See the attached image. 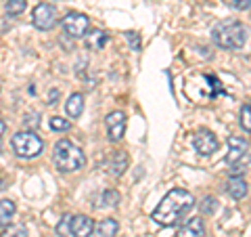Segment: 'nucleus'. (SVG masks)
Listing matches in <instances>:
<instances>
[{
	"label": "nucleus",
	"instance_id": "nucleus-1",
	"mask_svg": "<svg viewBox=\"0 0 251 237\" xmlns=\"http://www.w3.org/2000/svg\"><path fill=\"white\" fill-rule=\"evenodd\" d=\"M195 197L186 189H172V191L159 202V206L153 210V220L161 227H172L182 223V218L193 210Z\"/></svg>",
	"mask_w": 251,
	"mask_h": 237
},
{
	"label": "nucleus",
	"instance_id": "nucleus-2",
	"mask_svg": "<svg viewBox=\"0 0 251 237\" xmlns=\"http://www.w3.org/2000/svg\"><path fill=\"white\" fill-rule=\"evenodd\" d=\"M211 38H214V42L220 49L237 51L243 49V44L247 42V28L239 21H222L214 28Z\"/></svg>",
	"mask_w": 251,
	"mask_h": 237
},
{
	"label": "nucleus",
	"instance_id": "nucleus-3",
	"mask_svg": "<svg viewBox=\"0 0 251 237\" xmlns=\"http://www.w3.org/2000/svg\"><path fill=\"white\" fill-rule=\"evenodd\" d=\"M52 162H54V166H57V170H61V172H75V170L84 168L86 157L82 153V149L75 147L72 141L61 139L59 143L54 145Z\"/></svg>",
	"mask_w": 251,
	"mask_h": 237
},
{
	"label": "nucleus",
	"instance_id": "nucleus-4",
	"mask_svg": "<svg viewBox=\"0 0 251 237\" xmlns=\"http://www.w3.org/2000/svg\"><path fill=\"white\" fill-rule=\"evenodd\" d=\"M11 145H13V151L17 153L19 157H36V155H40L42 153V149H44V143H42V139L38 137L36 132H31V130H21L17 132L15 137L11 139Z\"/></svg>",
	"mask_w": 251,
	"mask_h": 237
},
{
	"label": "nucleus",
	"instance_id": "nucleus-5",
	"mask_svg": "<svg viewBox=\"0 0 251 237\" xmlns=\"http://www.w3.org/2000/svg\"><path fill=\"white\" fill-rule=\"evenodd\" d=\"M61 28L69 38H82V36H86V31H88L90 21L84 13H74L72 11L61 19Z\"/></svg>",
	"mask_w": 251,
	"mask_h": 237
},
{
	"label": "nucleus",
	"instance_id": "nucleus-6",
	"mask_svg": "<svg viewBox=\"0 0 251 237\" xmlns=\"http://www.w3.org/2000/svg\"><path fill=\"white\" fill-rule=\"evenodd\" d=\"M31 19H34V26L42 31H49L57 26V9H54L52 4L49 2H40L34 9V15H31Z\"/></svg>",
	"mask_w": 251,
	"mask_h": 237
},
{
	"label": "nucleus",
	"instance_id": "nucleus-7",
	"mask_svg": "<svg viewBox=\"0 0 251 237\" xmlns=\"http://www.w3.org/2000/svg\"><path fill=\"white\" fill-rule=\"evenodd\" d=\"M193 147L197 149V153H201V155H211L220 147V143L209 130H199L193 137Z\"/></svg>",
	"mask_w": 251,
	"mask_h": 237
},
{
	"label": "nucleus",
	"instance_id": "nucleus-8",
	"mask_svg": "<svg viewBox=\"0 0 251 237\" xmlns=\"http://www.w3.org/2000/svg\"><path fill=\"white\" fill-rule=\"evenodd\" d=\"M105 124H107V134L111 141H122L124 137V130H126V114L124 112H113L105 118Z\"/></svg>",
	"mask_w": 251,
	"mask_h": 237
},
{
	"label": "nucleus",
	"instance_id": "nucleus-9",
	"mask_svg": "<svg viewBox=\"0 0 251 237\" xmlns=\"http://www.w3.org/2000/svg\"><path fill=\"white\" fill-rule=\"evenodd\" d=\"M94 231V223L92 218L84 216V214H77L69 218V235L72 237H90Z\"/></svg>",
	"mask_w": 251,
	"mask_h": 237
},
{
	"label": "nucleus",
	"instance_id": "nucleus-10",
	"mask_svg": "<svg viewBox=\"0 0 251 237\" xmlns=\"http://www.w3.org/2000/svg\"><path fill=\"white\" fill-rule=\"evenodd\" d=\"M247 149H249L247 139H243V137H230L228 139V155H226V162H228L230 166L237 164L241 157L247 155Z\"/></svg>",
	"mask_w": 251,
	"mask_h": 237
},
{
	"label": "nucleus",
	"instance_id": "nucleus-11",
	"mask_svg": "<svg viewBox=\"0 0 251 237\" xmlns=\"http://www.w3.org/2000/svg\"><path fill=\"white\" fill-rule=\"evenodd\" d=\"M176 237H205V225H203V220L199 216L188 218L186 223L180 227Z\"/></svg>",
	"mask_w": 251,
	"mask_h": 237
},
{
	"label": "nucleus",
	"instance_id": "nucleus-12",
	"mask_svg": "<svg viewBox=\"0 0 251 237\" xmlns=\"http://www.w3.org/2000/svg\"><path fill=\"white\" fill-rule=\"evenodd\" d=\"M226 191L234 200H243V197H247V183L243 180V177H232L228 180V185H226Z\"/></svg>",
	"mask_w": 251,
	"mask_h": 237
},
{
	"label": "nucleus",
	"instance_id": "nucleus-13",
	"mask_svg": "<svg viewBox=\"0 0 251 237\" xmlns=\"http://www.w3.org/2000/svg\"><path fill=\"white\" fill-rule=\"evenodd\" d=\"M109 168H111L113 177H122L124 170L128 168V153L126 151H115L111 155V162H109Z\"/></svg>",
	"mask_w": 251,
	"mask_h": 237
},
{
	"label": "nucleus",
	"instance_id": "nucleus-14",
	"mask_svg": "<svg viewBox=\"0 0 251 237\" xmlns=\"http://www.w3.org/2000/svg\"><path fill=\"white\" fill-rule=\"evenodd\" d=\"M65 112L69 118H80L82 112H84V97L80 92H74L72 97L67 99V103H65Z\"/></svg>",
	"mask_w": 251,
	"mask_h": 237
},
{
	"label": "nucleus",
	"instance_id": "nucleus-15",
	"mask_svg": "<svg viewBox=\"0 0 251 237\" xmlns=\"http://www.w3.org/2000/svg\"><path fill=\"white\" fill-rule=\"evenodd\" d=\"M117 229H120V225H117L115 218H103L97 227V235L99 237H115Z\"/></svg>",
	"mask_w": 251,
	"mask_h": 237
},
{
	"label": "nucleus",
	"instance_id": "nucleus-16",
	"mask_svg": "<svg viewBox=\"0 0 251 237\" xmlns=\"http://www.w3.org/2000/svg\"><path fill=\"white\" fill-rule=\"evenodd\" d=\"M15 216V204L11 200H0V227H6Z\"/></svg>",
	"mask_w": 251,
	"mask_h": 237
},
{
	"label": "nucleus",
	"instance_id": "nucleus-17",
	"mask_svg": "<svg viewBox=\"0 0 251 237\" xmlns=\"http://www.w3.org/2000/svg\"><path fill=\"white\" fill-rule=\"evenodd\" d=\"M107 40H109V36L103 30H92L90 36H88V46L90 49H103V46L107 44Z\"/></svg>",
	"mask_w": 251,
	"mask_h": 237
},
{
	"label": "nucleus",
	"instance_id": "nucleus-18",
	"mask_svg": "<svg viewBox=\"0 0 251 237\" xmlns=\"http://www.w3.org/2000/svg\"><path fill=\"white\" fill-rule=\"evenodd\" d=\"M120 193L115 191V189H105L103 191V195H100V206H111V208H115L117 204H120Z\"/></svg>",
	"mask_w": 251,
	"mask_h": 237
},
{
	"label": "nucleus",
	"instance_id": "nucleus-19",
	"mask_svg": "<svg viewBox=\"0 0 251 237\" xmlns=\"http://www.w3.org/2000/svg\"><path fill=\"white\" fill-rule=\"evenodd\" d=\"M4 9H6V13H9V15H21L23 11L27 9V2H25V0H6Z\"/></svg>",
	"mask_w": 251,
	"mask_h": 237
},
{
	"label": "nucleus",
	"instance_id": "nucleus-20",
	"mask_svg": "<svg viewBox=\"0 0 251 237\" xmlns=\"http://www.w3.org/2000/svg\"><path fill=\"white\" fill-rule=\"evenodd\" d=\"M0 237H27V229L25 225H11L0 233Z\"/></svg>",
	"mask_w": 251,
	"mask_h": 237
},
{
	"label": "nucleus",
	"instance_id": "nucleus-21",
	"mask_svg": "<svg viewBox=\"0 0 251 237\" xmlns=\"http://www.w3.org/2000/svg\"><path fill=\"white\" fill-rule=\"evenodd\" d=\"M50 128L52 130H57V132H67L69 128H72V122L69 120H65V118H61V116H54V118H50Z\"/></svg>",
	"mask_w": 251,
	"mask_h": 237
},
{
	"label": "nucleus",
	"instance_id": "nucleus-22",
	"mask_svg": "<svg viewBox=\"0 0 251 237\" xmlns=\"http://www.w3.org/2000/svg\"><path fill=\"white\" fill-rule=\"evenodd\" d=\"M241 126H243V130H247L251 132V105H243L241 109Z\"/></svg>",
	"mask_w": 251,
	"mask_h": 237
},
{
	"label": "nucleus",
	"instance_id": "nucleus-23",
	"mask_svg": "<svg viewBox=\"0 0 251 237\" xmlns=\"http://www.w3.org/2000/svg\"><path fill=\"white\" fill-rule=\"evenodd\" d=\"M199 208H201L203 214H214V212L218 210V200L216 197H205V200L201 202Z\"/></svg>",
	"mask_w": 251,
	"mask_h": 237
},
{
	"label": "nucleus",
	"instance_id": "nucleus-24",
	"mask_svg": "<svg viewBox=\"0 0 251 237\" xmlns=\"http://www.w3.org/2000/svg\"><path fill=\"white\" fill-rule=\"evenodd\" d=\"M23 124H25V128H38V124H40V116H38L36 112L27 114L25 118H23Z\"/></svg>",
	"mask_w": 251,
	"mask_h": 237
},
{
	"label": "nucleus",
	"instance_id": "nucleus-25",
	"mask_svg": "<svg viewBox=\"0 0 251 237\" xmlns=\"http://www.w3.org/2000/svg\"><path fill=\"white\" fill-rule=\"evenodd\" d=\"M126 38H128L130 46L134 51H140V46H143V42H140V36L136 34V31H126Z\"/></svg>",
	"mask_w": 251,
	"mask_h": 237
},
{
	"label": "nucleus",
	"instance_id": "nucleus-26",
	"mask_svg": "<svg viewBox=\"0 0 251 237\" xmlns=\"http://www.w3.org/2000/svg\"><path fill=\"white\" fill-rule=\"evenodd\" d=\"M69 218H72V216H65V218H63V223L57 227V233H61V235L69 233Z\"/></svg>",
	"mask_w": 251,
	"mask_h": 237
},
{
	"label": "nucleus",
	"instance_id": "nucleus-27",
	"mask_svg": "<svg viewBox=\"0 0 251 237\" xmlns=\"http://www.w3.org/2000/svg\"><path fill=\"white\" fill-rule=\"evenodd\" d=\"M234 9H239V11L251 9V0H234Z\"/></svg>",
	"mask_w": 251,
	"mask_h": 237
},
{
	"label": "nucleus",
	"instance_id": "nucleus-28",
	"mask_svg": "<svg viewBox=\"0 0 251 237\" xmlns=\"http://www.w3.org/2000/svg\"><path fill=\"white\" fill-rule=\"evenodd\" d=\"M57 99H59V90L52 89L50 94H49V105H57Z\"/></svg>",
	"mask_w": 251,
	"mask_h": 237
},
{
	"label": "nucleus",
	"instance_id": "nucleus-29",
	"mask_svg": "<svg viewBox=\"0 0 251 237\" xmlns=\"http://www.w3.org/2000/svg\"><path fill=\"white\" fill-rule=\"evenodd\" d=\"M4 130H6V122H4V120H0V137L4 134Z\"/></svg>",
	"mask_w": 251,
	"mask_h": 237
},
{
	"label": "nucleus",
	"instance_id": "nucleus-30",
	"mask_svg": "<svg viewBox=\"0 0 251 237\" xmlns=\"http://www.w3.org/2000/svg\"><path fill=\"white\" fill-rule=\"evenodd\" d=\"M0 189H2V180H0Z\"/></svg>",
	"mask_w": 251,
	"mask_h": 237
}]
</instances>
